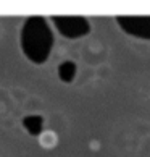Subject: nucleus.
<instances>
[{
  "mask_svg": "<svg viewBox=\"0 0 150 157\" xmlns=\"http://www.w3.org/2000/svg\"><path fill=\"white\" fill-rule=\"evenodd\" d=\"M39 144H40V147H42V149H47V151L55 149L57 144H58V136H57L55 131L45 130V131H42L39 135Z\"/></svg>",
  "mask_w": 150,
  "mask_h": 157,
  "instance_id": "f257e3e1",
  "label": "nucleus"
},
{
  "mask_svg": "<svg viewBox=\"0 0 150 157\" xmlns=\"http://www.w3.org/2000/svg\"><path fill=\"white\" fill-rule=\"evenodd\" d=\"M89 147H90V151H99V149H100V141L92 139V141L89 143Z\"/></svg>",
  "mask_w": 150,
  "mask_h": 157,
  "instance_id": "f03ea898",
  "label": "nucleus"
}]
</instances>
